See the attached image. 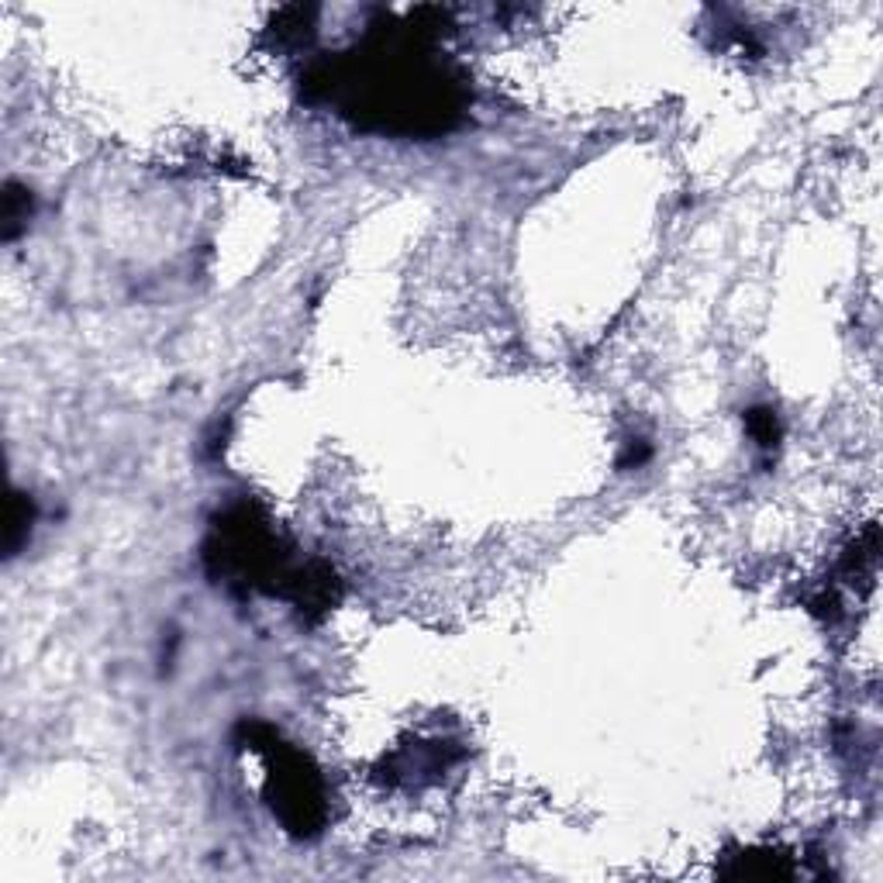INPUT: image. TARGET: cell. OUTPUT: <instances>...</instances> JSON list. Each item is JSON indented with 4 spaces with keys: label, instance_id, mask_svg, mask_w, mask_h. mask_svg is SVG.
Listing matches in <instances>:
<instances>
[{
    "label": "cell",
    "instance_id": "cell-2",
    "mask_svg": "<svg viewBox=\"0 0 883 883\" xmlns=\"http://www.w3.org/2000/svg\"><path fill=\"white\" fill-rule=\"evenodd\" d=\"M28 211H32V197L17 184H7V194H4V235L7 238H15L17 228L28 221Z\"/></svg>",
    "mask_w": 883,
    "mask_h": 883
},
{
    "label": "cell",
    "instance_id": "cell-1",
    "mask_svg": "<svg viewBox=\"0 0 883 883\" xmlns=\"http://www.w3.org/2000/svg\"><path fill=\"white\" fill-rule=\"evenodd\" d=\"M269 798L280 808V818L294 832H311L321 818V794H317L315 773L304 769V759H297V756L273 767Z\"/></svg>",
    "mask_w": 883,
    "mask_h": 883
},
{
    "label": "cell",
    "instance_id": "cell-4",
    "mask_svg": "<svg viewBox=\"0 0 883 883\" xmlns=\"http://www.w3.org/2000/svg\"><path fill=\"white\" fill-rule=\"evenodd\" d=\"M749 432L756 435L759 446H773L777 442V417H773V411H752Z\"/></svg>",
    "mask_w": 883,
    "mask_h": 883
},
{
    "label": "cell",
    "instance_id": "cell-3",
    "mask_svg": "<svg viewBox=\"0 0 883 883\" xmlns=\"http://www.w3.org/2000/svg\"><path fill=\"white\" fill-rule=\"evenodd\" d=\"M32 528V500L21 497L17 494L15 497V507H11V525H7V552L15 556L17 546H21V535Z\"/></svg>",
    "mask_w": 883,
    "mask_h": 883
}]
</instances>
